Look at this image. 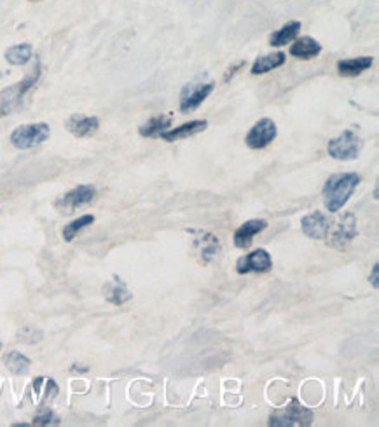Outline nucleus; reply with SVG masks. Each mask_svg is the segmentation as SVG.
Returning a JSON list of instances; mask_svg holds the SVG:
<instances>
[{"label": "nucleus", "mask_w": 379, "mask_h": 427, "mask_svg": "<svg viewBox=\"0 0 379 427\" xmlns=\"http://www.w3.org/2000/svg\"><path fill=\"white\" fill-rule=\"evenodd\" d=\"M360 180V175L355 172L334 173V175H330L322 191L323 203H325L327 210L332 212V214L339 212L350 201V198L353 196Z\"/></svg>", "instance_id": "1"}, {"label": "nucleus", "mask_w": 379, "mask_h": 427, "mask_svg": "<svg viewBox=\"0 0 379 427\" xmlns=\"http://www.w3.org/2000/svg\"><path fill=\"white\" fill-rule=\"evenodd\" d=\"M40 74H43V64L37 60L36 65L32 67V71H30L22 81L13 86H8V88L0 92V117L9 116V114H13L22 106L27 93L39 82Z\"/></svg>", "instance_id": "2"}, {"label": "nucleus", "mask_w": 379, "mask_h": 427, "mask_svg": "<svg viewBox=\"0 0 379 427\" xmlns=\"http://www.w3.org/2000/svg\"><path fill=\"white\" fill-rule=\"evenodd\" d=\"M51 128L47 123H32V124H22L16 130H13L11 144L20 151H27V149H34L37 145L44 144L50 138Z\"/></svg>", "instance_id": "3"}, {"label": "nucleus", "mask_w": 379, "mask_h": 427, "mask_svg": "<svg viewBox=\"0 0 379 427\" xmlns=\"http://www.w3.org/2000/svg\"><path fill=\"white\" fill-rule=\"evenodd\" d=\"M362 138L358 137L357 131L344 130L343 133L334 137L327 144V152L330 158L337 159V161H350V159H357L362 151Z\"/></svg>", "instance_id": "4"}, {"label": "nucleus", "mask_w": 379, "mask_h": 427, "mask_svg": "<svg viewBox=\"0 0 379 427\" xmlns=\"http://www.w3.org/2000/svg\"><path fill=\"white\" fill-rule=\"evenodd\" d=\"M313 412L299 401H292L287 408L278 410L269 417V426L273 427H292V426H311Z\"/></svg>", "instance_id": "5"}, {"label": "nucleus", "mask_w": 379, "mask_h": 427, "mask_svg": "<svg viewBox=\"0 0 379 427\" xmlns=\"http://www.w3.org/2000/svg\"><path fill=\"white\" fill-rule=\"evenodd\" d=\"M276 123L269 120V117H262V120H259L250 128V131L245 137V144L250 149H253V151H259V149H266L276 138Z\"/></svg>", "instance_id": "6"}, {"label": "nucleus", "mask_w": 379, "mask_h": 427, "mask_svg": "<svg viewBox=\"0 0 379 427\" xmlns=\"http://www.w3.org/2000/svg\"><path fill=\"white\" fill-rule=\"evenodd\" d=\"M214 89L215 82H198V85L184 86L180 92V113L187 114L196 110L211 95Z\"/></svg>", "instance_id": "7"}, {"label": "nucleus", "mask_w": 379, "mask_h": 427, "mask_svg": "<svg viewBox=\"0 0 379 427\" xmlns=\"http://www.w3.org/2000/svg\"><path fill=\"white\" fill-rule=\"evenodd\" d=\"M355 237H357V217H355V214L348 212L334 226L329 245L334 249H339V251H344Z\"/></svg>", "instance_id": "8"}, {"label": "nucleus", "mask_w": 379, "mask_h": 427, "mask_svg": "<svg viewBox=\"0 0 379 427\" xmlns=\"http://www.w3.org/2000/svg\"><path fill=\"white\" fill-rule=\"evenodd\" d=\"M96 196V187L91 184H81V186L74 187L68 193H65L60 200L57 201V207L65 212H74L75 208L84 207V205L91 203Z\"/></svg>", "instance_id": "9"}, {"label": "nucleus", "mask_w": 379, "mask_h": 427, "mask_svg": "<svg viewBox=\"0 0 379 427\" xmlns=\"http://www.w3.org/2000/svg\"><path fill=\"white\" fill-rule=\"evenodd\" d=\"M273 268V259H271L269 252L266 249H257V251L250 252V254L241 256L236 263V272L239 275H246V273H266Z\"/></svg>", "instance_id": "10"}, {"label": "nucleus", "mask_w": 379, "mask_h": 427, "mask_svg": "<svg viewBox=\"0 0 379 427\" xmlns=\"http://www.w3.org/2000/svg\"><path fill=\"white\" fill-rule=\"evenodd\" d=\"M302 224V231H304L306 237L315 238V240H320V238H325L329 235L330 228H332L334 219H330L327 214L323 212H311L308 216L302 217L301 221Z\"/></svg>", "instance_id": "11"}, {"label": "nucleus", "mask_w": 379, "mask_h": 427, "mask_svg": "<svg viewBox=\"0 0 379 427\" xmlns=\"http://www.w3.org/2000/svg\"><path fill=\"white\" fill-rule=\"evenodd\" d=\"M67 130L77 138H88L98 131L100 120L96 116H84V114H74L65 123Z\"/></svg>", "instance_id": "12"}, {"label": "nucleus", "mask_w": 379, "mask_h": 427, "mask_svg": "<svg viewBox=\"0 0 379 427\" xmlns=\"http://www.w3.org/2000/svg\"><path fill=\"white\" fill-rule=\"evenodd\" d=\"M207 126H208V121L205 120L189 121V123H184L180 124V126L168 128L166 131H163L159 138H163V140L166 142H177V140H182V138L193 137V135L200 133V131H205L207 130Z\"/></svg>", "instance_id": "13"}, {"label": "nucleus", "mask_w": 379, "mask_h": 427, "mask_svg": "<svg viewBox=\"0 0 379 427\" xmlns=\"http://www.w3.org/2000/svg\"><path fill=\"white\" fill-rule=\"evenodd\" d=\"M266 228H267V221H264V219L246 221L245 224H241V226L235 231V245L238 249L250 247L253 237L259 233H262Z\"/></svg>", "instance_id": "14"}, {"label": "nucleus", "mask_w": 379, "mask_h": 427, "mask_svg": "<svg viewBox=\"0 0 379 427\" xmlns=\"http://www.w3.org/2000/svg\"><path fill=\"white\" fill-rule=\"evenodd\" d=\"M288 53H290V57L297 58V60H313V58H316L322 53V44L309 36L299 37L290 46Z\"/></svg>", "instance_id": "15"}, {"label": "nucleus", "mask_w": 379, "mask_h": 427, "mask_svg": "<svg viewBox=\"0 0 379 427\" xmlns=\"http://www.w3.org/2000/svg\"><path fill=\"white\" fill-rule=\"evenodd\" d=\"M103 296H105V300L109 301V303L121 307V305L128 303V301L133 298V294H131V291L128 289L126 284H124L119 277L114 275L112 282H107L105 286H103Z\"/></svg>", "instance_id": "16"}, {"label": "nucleus", "mask_w": 379, "mask_h": 427, "mask_svg": "<svg viewBox=\"0 0 379 427\" xmlns=\"http://www.w3.org/2000/svg\"><path fill=\"white\" fill-rule=\"evenodd\" d=\"M374 60L372 57H357V58H348V60L337 61V72L343 78H357L362 72L369 71L372 67Z\"/></svg>", "instance_id": "17"}, {"label": "nucleus", "mask_w": 379, "mask_h": 427, "mask_svg": "<svg viewBox=\"0 0 379 427\" xmlns=\"http://www.w3.org/2000/svg\"><path fill=\"white\" fill-rule=\"evenodd\" d=\"M172 126V116L168 114H161V116H154L147 121V123L142 124L138 128V133L144 138H159L163 131H166Z\"/></svg>", "instance_id": "18"}, {"label": "nucleus", "mask_w": 379, "mask_h": 427, "mask_svg": "<svg viewBox=\"0 0 379 427\" xmlns=\"http://www.w3.org/2000/svg\"><path fill=\"white\" fill-rule=\"evenodd\" d=\"M301 29H302L301 22H288V23H285V25L281 27V29H278L276 32L271 34L269 44H271V46H274V48L285 46V44H288V43H292V41L297 39V36H299V32H301Z\"/></svg>", "instance_id": "19"}, {"label": "nucleus", "mask_w": 379, "mask_h": 427, "mask_svg": "<svg viewBox=\"0 0 379 427\" xmlns=\"http://www.w3.org/2000/svg\"><path fill=\"white\" fill-rule=\"evenodd\" d=\"M285 60H287V57H285V53H281V51H278V53H273V55H264V57L257 58V60L253 61L250 72H252V75L267 74V72L281 67V65L285 64Z\"/></svg>", "instance_id": "20"}, {"label": "nucleus", "mask_w": 379, "mask_h": 427, "mask_svg": "<svg viewBox=\"0 0 379 427\" xmlns=\"http://www.w3.org/2000/svg\"><path fill=\"white\" fill-rule=\"evenodd\" d=\"M32 58H34V46L30 43L16 44V46H11L8 51H6V60H8V64L15 65V67L27 65Z\"/></svg>", "instance_id": "21"}, {"label": "nucleus", "mask_w": 379, "mask_h": 427, "mask_svg": "<svg viewBox=\"0 0 379 427\" xmlns=\"http://www.w3.org/2000/svg\"><path fill=\"white\" fill-rule=\"evenodd\" d=\"M4 364L13 375H18V377L27 375L30 371V368H32V361H30L25 354L18 352V350H11V352L6 354Z\"/></svg>", "instance_id": "22"}, {"label": "nucleus", "mask_w": 379, "mask_h": 427, "mask_svg": "<svg viewBox=\"0 0 379 427\" xmlns=\"http://www.w3.org/2000/svg\"><path fill=\"white\" fill-rule=\"evenodd\" d=\"M196 247L200 249L205 263L210 261V259L214 258V256H217L218 251H221L218 238L211 233H200V238H196Z\"/></svg>", "instance_id": "23"}, {"label": "nucleus", "mask_w": 379, "mask_h": 427, "mask_svg": "<svg viewBox=\"0 0 379 427\" xmlns=\"http://www.w3.org/2000/svg\"><path fill=\"white\" fill-rule=\"evenodd\" d=\"M93 223H95V216H93V214H84V216L77 217V219H74L72 223H68L67 226L64 228V231H61V235H64V240L72 242L79 233H81L82 230H84V228L91 226Z\"/></svg>", "instance_id": "24"}, {"label": "nucleus", "mask_w": 379, "mask_h": 427, "mask_svg": "<svg viewBox=\"0 0 379 427\" xmlns=\"http://www.w3.org/2000/svg\"><path fill=\"white\" fill-rule=\"evenodd\" d=\"M34 426H58L60 424V417L54 415L53 410L40 408L34 417Z\"/></svg>", "instance_id": "25"}, {"label": "nucleus", "mask_w": 379, "mask_h": 427, "mask_svg": "<svg viewBox=\"0 0 379 427\" xmlns=\"http://www.w3.org/2000/svg\"><path fill=\"white\" fill-rule=\"evenodd\" d=\"M58 392H60V389H58L57 382H54L53 378H50V380H47V387H46V394H44V399H53Z\"/></svg>", "instance_id": "26"}, {"label": "nucleus", "mask_w": 379, "mask_h": 427, "mask_svg": "<svg viewBox=\"0 0 379 427\" xmlns=\"http://www.w3.org/2000/svg\"><path fill=\"white\" fill-rule=\"evenodd\" d=\"M245 67V61H239L238 65H236V67H232V68H229V72L228 74H225V78H224V81H229V79H232V75L236 74V72L239 71V68H243Z\"/></svg>", "instance_id": "27"}, {"label": "nucleus", "mask_w": 379, "mask_h": 427, "mask_svg": "<svg viewBox=\"0 0 379 427\" xmlns=\"http://www.w3.org/2000/svg\"><path fill=\"white\" fill-rule=\"evenodd\" d=\"M378 272H379V265H374V268H372V275L369 277V280H371V284L374 286V289H378Z\"/></svg>", "instance_id": "28"}, {"label": "nucleus", "mask_w": 379, "mask_h": 427, "mask_svg": "<svg viewBox=\"0 0 379 427\" xmlns=\"http://www.w3.org/2000/svg\"><path fill=\"white\" fill-rule=\"evenodd\" d=\"M70 371H74V373H88L89 368L88 366H79V364H72Z\"/></svg>", "instance_id": "29"}, {"label": "nucleus", "mask_w": 379, "mask_h": 427, "mask_svg": "<svg viewBox=\"0 0 379 427\" xmlns=\"http://www.w3.org/2000/svg\"><path fill=\"white\" fill-rule=\"evenodd\" d=\"M30 2H39V0H30Z\"/></svg>", "instance_id": "30"}, {"label": "nucleus", "mask_w": 379, "mask_h": 427, "mask_svg": "<svg viewBox=\"0 0 379 427\" xmlns=\"http://www.w3.org/2000/svg\"><path fill=\"white\" fill-rule=\"evenodd\" d=\"M0 349H2V343H0Z\"/></svg>", "instance_id": "31"}]
</instances>
